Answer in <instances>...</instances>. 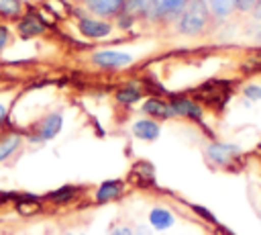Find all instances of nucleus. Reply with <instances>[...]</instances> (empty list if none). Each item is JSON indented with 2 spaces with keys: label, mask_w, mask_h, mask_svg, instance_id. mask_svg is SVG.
Listing matches in <instances>:
<instances>
[{
  "label": "nucleus",
  "mask_w": 261,
  "mask_h": 235,
  "mask_svg": "<svg viewBox=\"0 0 261 235\" xmlns=\"http://www.w3.org/2000/svg\"><path fill=\"white\" fill-rule=\"evenodd\" d=\"M147 219H149L151 229H155V231H167L175 225V215L167 206H153L149 210Z\"/></svg>",
  "instance_id": "12"
},
{
  "label": "nucleus",
  "mask_w": 261,
  "mask_h": 235,
  "mask_svg": "<svg viewBox=\"0 0 261 235\" xmlns=\"http://www.w3.org/2000/svg\"><path fill=\"white\" fill-rule=\"evenodd\" d=\"M157 10H159V0H126L122 8V12L147 20H157Z\"/></svg>",
  "instance_id": "9"
},
{
  "label": "nucleus",
  "mask_w": 261,
  "mask_h": 235,
  "mask_svg": "<svg viewBox=\"0 0 261 235\" xmlns=\"http://www.w3.org/2000/svg\"><path fill=\"white\" fill-rule=\"evenodd\" d=\"M255 2H257V0H234V10L241 12V14H247V12L253 10Z\"/></svg>",
  "instance_id": "22"
},
{
  "label": "nucleus",
  "mask_w": 261,
  "mask_h": 235,
  "mask_svg": "<svg viewBox=\"0 0 261 235\" xmlns=\"http://www.w3.org/2000/svg\"><path fill=\"white\" fill-rule=\"evenodd\" d=\"M73 2H77V0H73Z\"/></svg>",
  "instance_id": "31"
},
{
  "label": "nucleus",
  "mask_w": 261,
  "mask_h": 235,
  "mask_svg": "<svg viewBox=\"0 0 261 235\" xmlns=\"http://www.w3.org/2000/svg\"><path fill=\"white\" fill-rule=\"evenodd\" d=\"M6 121H8V104L0 102V129L6 125Z\"/></svg>",
  "instance_id": "24"
},
{
  "label": "nucleus",
  "mask_w": 261,
  "mask_h": 235,
  "mask_svg": "<svg viewBox=\"0 0 261 235\" xmlns=\"http://www.w3.org/2000/svg\"><path fill=\"white\" fill-rule=\"evenodd\" d=\"M110 235H120V233H118V229H114V231H112Z\"/></svg>",
  "instance_id": "28"
},
{
  "label": "nucleus",
  "mask_w": 261,
  "mask_h": 235,
  "mask_svg": "<svg viewBox=\"0 0 261 235\" xmlns=\"http://www.w3.org/2000/svg\"><path fill=\"white\" fill-rule=\"evenodd\" d=\"M243 98L247 102H259L261 100V86L259 84H247L243 88Z\"/></svg>",
  "instance_id": "20"
},
{
  "label": "nucleus",
  "mask_w": 261,
  "mask_h": 235,
  "mask_svg": "<svg viewBox=\"0 0 261 235\" xmlns=\"http://www.w3.org/2000/svg\"><path fill=\"white\" fill-rule=\"evenodd\" d=\"M22 12L20 0H0V14L2 16H18Z\"/></svg>",
  "instance_id": "19"
},
{
  "label": "nucleus",
  "mask_w": 261,
  "mask_h": 235,
  "mask_svg": "<svg viewBox=\"0 0 261 235\" xmlns=\"http://www.w3.org/2000/svg\"><path fill=\"white\" fill-rule=\"evenodd\" d=\"M65 235H73V233H65Z\"/></svg>",
  "instance_id": "29"
},
{
  "label": "nucleus",
  "mask_w": 261,
  "mask_h": 235,
  "mask_svg": "<svg viewBox=\"0 0 261 235\" xmlns=\"http://www.w3.org/2000/svg\"><path fill=\"white\" fill-rule=\"evenodd\" d=\"M249 14H251V16L255 18V20H261V0H257V2H255L253 10H251Z\"/></svg>",
  "instance_id": "25"
},
{
  "label": "nucleus",
  "mask_w": 261,
  "mask_h": 235,
  "mask_svg": "<svg viewBox=\"0 0 261 235\" xmlns=\"http://www.w3.org/2000/svg\"><path fill=\"white\" fill-rule=\"evenodd\" d=\"M124 192V184L122 180H104L96 192H94V202L96 204H106V202H112L116 198H120Z\"/></svg>",
  "instance_id": "11"
},
{
  "label": "nucleus",
  "mask_w": 261,
  "mask_h": 235,
  "mask_svg": "<svg viewBox=\"0 0 261 235\" xmlns=\"http://www.w3.org/2000/svg\"><path fill=\"white\" fill-rule=\"evenodd\" d=\"M112 25L106 18H98V16H80L77 20V31L88 37V39H104L112 33Z\"/></svg>",
  "instance_id": "5"
},
{
  "label": "nucleus",
  "mask_w": 261,
  "mask_h": 235,
  "mask_svg": "<svg viewBox=\"0 0 261 235\" xmlns=\"http://www.w3.org/2000/svg\"><path fill=\"white\" fill-rule=\"evenodd\" d=\"M80 235H86V233H80Z\"/></svg>",
  "instance_id": "30"
},
{
  "label": "nucleus",
  "mask_w": 261,
  "mask_h": 235,
  "mask_svg": "<svg viewBox=\"0 0 261 235\" xmlns=\"http://www.w3.org/2000/svg\"><path fill=\"white\" fill-rule=\"evenodd\" d=\"M63 129V114L61 112H47L43 119H39L33 125L31 141H51L55 139Z\"/></svg>",
  "instance_id": "3"
},
{
  "label": "nucleus",
  "mask_w": 261,
  "mask_h": 235,
  "mask_svg": "<svg viewBox=\"0 0 261 235\" xmlns=\"http://www.w3.org/2000/svg\"><path fill=\"white\" fill-rule=\"evenodd\" d=\"M241 153H243V149L237 143H228V141H210L204 149L206 159L218 168H228L230 163H234L241 157Z\"/></svg>",
  "instance_id": "2"
},
{
  "label": "nucleus",
  "mask_w": 261,
  "mask_h": 235,
  "mask_svg": "<svg viewBox=\"0 0 261 235\" xmlns=\"http://www.w3.org/2000/svg\"><path fill=\"white\" fill-rule=\"evenodd\" d=\"M135 233H137V235H145V229H143V227H137Z\"/></svg>",
  "instance_id": "27"
},
{
  "label": "nucleus",
  "mask_w": 261,
  "mask_h": 235,
  "mask_svg": "<svg viewBox=\"0 0 261 235\" xmlns=\"http://www.w3.org/2000/svg\"><path fill=\"white\" fill-rule=\"evenodd\" d=\"M175 116H181V119H190V121H202L204 119V106L198 104L196 100L188 98V96H173L169 100Z\"/></svg>",
  "instance_id": "7"
},
{
  "label": "nucleus",
  "mask_w": 261,
  "mask_h": 235,
  "mask_svg": "<svg viewBox=\"0 0 261 235\" xmlns=\"http://www.w3.org/2000/svg\"><path fill=\"white\" fill-rule=\"evenodd\" d=\"M210 8L206 4V0H190L188 6L184 8V12L177 16L175 20V29L179 35L184 37H198L206 31L208 22H210Z\"/></svg>",
  "instance_id": "1"
},
{
  "label": "nucleus",
  "mask_w": 261,
  "mask_h": 235,
  "mask_svg": "<svg viewBox=\"0 0 261 235\" xmlns=\"http://www.w3.org/2000/svg\"><path fill=\"white\" fill-rule=\"evenodd\" d=\"M80 192H82L80 186H75V184H63V186L51 190V192L45 196V200H49V202H53V204H67V202H71L73 198H77Z\"/></svg>",
  "instance_id": "16"
},
{
  "label": "nucleus",
  "mask_w": 261,
  "mask_h": 235,
  "mask_svg": "<svg viewBox=\"0 0 261 235\" xmlns=\"http://www.w3.org/2000/svg\"><path fill=\"white\" fill-rule=\"evenodd\" d=\"M133 22H135V16L128 14V12H120V14L116 16V27L122 29V31H128V29L133 27Z\"/></svg>",
  "instance_id": "21"
},
{
  "label": "nucleus",
  "mask_w": 261,
  "mask_h": 235,
  "mask_svg": "<svg viewBox=\"0 0 261 235\" xmlns=\"http://www.w3.org/2000/svg\"><path fill=\"white\" fill-rule=\"evenodd\" d=\"M22 143H24V137H22V133H18V131L0 133V163L6 161L16 149H20Z\"/></svg>",
  "instance_id": "14"
},
{
  "label": "nucleus",
  "mask_w": 261,
  "mask_h": 235,
  "mask_svg": "<svg viewBox=\"0 0 261 235\" xmlns=\"http://www.w3.org/2000/svg\"><path fill=\"white\" fill-rule=\"evenodd\" d=\"M8 41H10V29L6 25H0V53L6 49Z\"/></svg>",
  "instance_id": "23"
},
{
  "label": "nucleus",
  "mask_w": 261,
  "mask_h": 235,
  "mask_svg": "<svg viewBox=\"0 0 261 235\" xmlns=\"http://www.w3.org/2000/svg\"><path fill=\"white\" fill-rule=\"evenodd\" d=\"M135 61V57L130 53L124 51H116V49H102V51H94L92 53V63L104 69H120V67H128Z\"/></svg>",
  "instance_id": "4"
},
{
  "label": "nucleus",
  "mask_w": 261,
  "mask_h": 235,
  "mask_svg": "<svg viewBox=\"0 0 261 235\" xmlns=\"http://www.w3.org/2000/svg\"><path fill=\"white\" fill-rule=\"evenodd\" d=\"M141 110H143L145 116L155 119V121H169V119H175V112H173L169 100H163V98H157V96L145 98L143 104H141Z\"/></svg>",
  "instance_id": "6"
},
{
  "label": "nucleus",
  "mask_w": 261,
  "mask_h": 235,
  "mask_svg": "<svg viewBox=\"0 0 261 235\" xmlns=\"http://www.w3.org/2000/svg\"><path fill=\"white\" fill-rule=\"evenodd\" d=\"M255 41H257V43H261V29L255 33Z\"/></svg>",
  "instance_id": "26"
},
{
  "label": "nucleus",
  "mask_w": 261,
  "mask_h": 235,
  "mask_svg": "<svg viewBox=\"0 0 261 235\" xmlns=\"http://www.w3.org/2000/svg\"><path fill=\"white\" fill-rule=\"evenodd\" d=\"M190 0H159L157 20H177Z\"/></svg>",
  "instance_id": "15"
},
{
  "label": "nucleus",
  "mask_w": 261,
  "mask_h": 235,
  "mask_svg": "<svg viewBox=\"0 0 261 235\" xmlns=\"http://www.w3.org/2000/svg\"><path fill=\"white\" fill-rule=\"evenodd\" d=\"M141 98H143V90L139 86H135V84H126V86H122V88H118L114 92V100L118 104H122V106H133Z\"/></svg>",
  "instance_id": "17"
},
{
  "label": "nucleus",
  "mask_w": 261,
  "mask_h": 235,
  "mask_svg": "<svg viewBox=\"0 0 261 235\" xmlns=\"http://www.w3.org/2000/svg\"><path fill=\"white\" fill-rule=\"evenodd\" d=\"M206 4L216 18H228L234 12V0H206Z\"/></svg>",
  "instance_id": "18"
},
{
  "label": "nucleus",
  "mask_w": 261,
  "mask_h": 235,
  "mask_svg": "<svg viewBox=\"0 0 261 235\" xmlns=\"http://www.w3.org/2000/svg\"><path fill=\"white\" fill-rule=\"evenodd\" d=\"M130 131H133V135H135L139 141L151 143V141H157V139H159V135H161V125H159V121H155V119L143 116V119H139V121H135V123L130 125Z\"/></svg>",
  "instance_id": "10"
},
{
  "label": "nucleus",
  "mask_w": 261,
  "mask_h": 235,
  "mask_svg": "<svg viewBox=\"0 0 261 235\" xmlns=\"http://www.w3.org/2000/svg\"><path fill=\"white\" fill-rule=\"evenodd\" d=\"M16 29H18L20 37H24V39H33V37H37V35H43L47 27H45V22H43L37 14L29 12V14L20 16V20H18Z\"/></svg>",
  "instance_id": "13"
},
{
  "label": "nucleus",
  "mask_w": 261,
  "mask_h": 235,
  "mask_svg": "<svg viewBox=\"0 0 261 235\" xmlns=\"http://www.w3.org/2000/svg\"><path fill=\"white\" fill-rule=\"evenodd\" d=\"M124 2L126 0H84V6L92 16H98V18H112L114 16L116 18L122 12Z\"/></svg>",
  "instance_id": "8"
}]
</instances>
